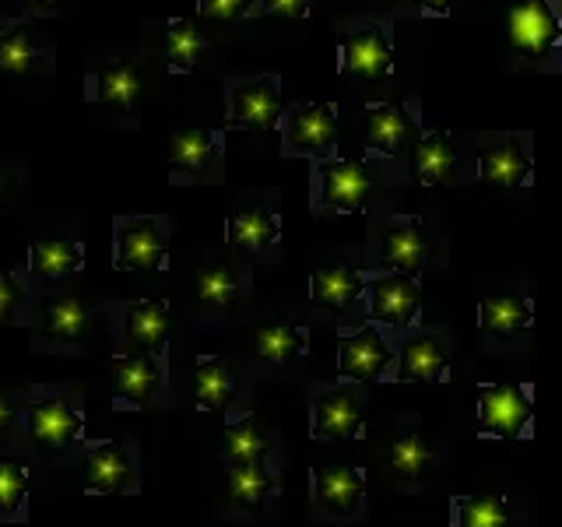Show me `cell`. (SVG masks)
I'll return each instance as SVG.
<instances>
[{
  "mask_svg": "<svg viewBox=\"0 0 562 527\" xmlns=\"http://www.w3.org/2000/svg\"><path fill=\"white\" fill-rule=\"evenodd\" d=\"M531 394L520 383H492L482 391V418L479 433L496 439H517L524 426L531 422Z\"/></svg>",
  "mask_w": 562,
  "mask_h": 527,
  "instance_id": "1",
  "label": "cell"
},
{
  "mask_svg": "<svg viewBox=\"0 0 562 527\" xmlns=\"http://www.w3.org/2000/svg\"><path fill=\"white\" fill-rule=\"evenodd\" d=\"M559 40V22L549 0H509V43L524 57H549Z\"/></svg>",
  "mask_w": 562,
  "mask_h": 527,
  "instance_id": "2",
  "label": "cell"
},
{
  "mask_svg": "<svg viewBox=\"0 0 562 527\" xmlns=\"http://www.w3.org/2000/svg\"><path fill=\"white\" fill-rule=\"evenodd\" d=\"M162 222L155 218H127L116 233V268L120 271H158L166 254Z\"/></svg>",
  "mask_w": 562,
  "mask_h": 527,
  "instance_id": "3",
  "label": "cell"
},
{
  "mask_svg": "<svg viewBox=\"0 0 562 527\" xmlns=\"http://www.w3.org/2000/svg\"><path fill=\"white\" fill-rule=\"evenodd\" d=\"M338 137V120H334V102H306L289 113L285 148L292 155H321Z\"/></svg>",
  "mask_w": 562,
  "mask_h": 527,
  "instance_id": "4",
  "label": "cell"
},
{
  "mask_svg": "<svg viewBox=\"0 0 562 527\" xmlns=\"http://www.w3.org/2000/svg\"><path fill=\"white\" fill-rule=\"evenodd\" d=\"M369 190H373V176L356 158H338V162L321 166V201L327 211L356 215Z\"/></svg>",
  "mask_w": 562,
  "mask_h": 527,
  "instance_id": "5",
  "label": "cell"
},
{
  "mask_svg": "<svg viewBox=\"0 0 562 527\" xmlns=\"http://www.w3.org/2000/svg\"><path fill=\"white\" fill-rule=\"evenodd\" d=\"M362 401L359 391L338 386V391H324L313 404V436L316 439H351L362 426Z\"/></svg>",
  "mask_w": 562,
  "mask_h": 527,
  "instance_id": "6",
  "label": "cell"
},
{
  "mask_svg": "<svg viewBox=\"0 0 562 527\" xmlns=\"http://www.w3.org/2000/svg\"><path fill=\"white\" fill-rule=\"evenodd\" d=\"M362 474L356 468H313V500L316 509H324L330 517H348L356 514L362 503Z\"/></svg>",
  "mask_w": 562,
  "mask_h": 527,
  "instance_id": "7",
  "label": "cell"
},
{
  "mask_svg": "<svg viewBox=\"0 0 562 527\" xmlns=\"http://www.w3.org/2000/svg\"><path fill=\"white\" fill-rule=\"evenodd\" d=\"M345 70L362 81H376L391 70V40L380 25L351 29L345 35Z\"/></svg>",
  "mask_w": 562,
  "mask_h": 527,
  "instance_id": "8",
  "label": "cell"
},
{
  "mask_svg": "<svg viewBox=\"0 0 562 527\" xmlns=\"http://www.w3.org/2000/svg\"><path fill=\"white\" fill-rule=\"evenodd\" d=\"M373 316L391 327H408L412 316L422 303V289L415 285L412 274H380L373 278Z\"/></svg>",
  "mask_w": 562,
  "mask_h": 527,
  "instance_id": "9",
  "label": "cell"
},
{
  "mask_svg": "<svg viewBox=\"0 0 562 527\" xmlns=\"http://www.w3.org/2000/svg\"><path fill=\"white\" fill-rule=\"evenodd\" d=\"M281 116V96L274 78H257V81H239L233 88V120L239 127L254 131H271Z\"/></svg>",
  "mask_w": 562,
  "mask_h": 527,
  "instance_id": "10",
  "label": "cell"
},
{
  "mask_svg": "<svg viewBox=\"0 0 562 527\" xmlns=\"http://www.w3.org/2000/svg\"><path fill=\"white\" fill-rule=\"evenodd\" d=\"M29 422H32V436L43 439V444H49V447L75 444L78 433H81L78 408L70 404V397H60V394L29 404Z\"/></svg>",
  "mask_w": 562,
  "mask_h": 527,
  "instance_id": "11",
  "label": "cell"
},
{
  "mask_svg": "<svg viewBox=\"0 0 562 527\" xmlns=\"http://www.w3.org/2000/svg\"><path fill=\"white\" fill-rule=\"evenodd\" d=\"M380 260H383V268L415 278L422 271V260H426V228H422V222L404 218L391 228H383Z\"/></svg>",
  "mask_w": 562,
  "mask_h": 527,
  "instance_id": "12",
  "label": "cell"
},
{
  "mask_svg": "<svg viewBox=\"0 0 562 527\" xmlns=\"http://www.w3.org/2000/svg\"><path fill=\"white\" fill-rule=\"evenodd\" d=\"M391 362H394L391 348L383 345V338L373 327H362L356 334H348V338H341V373L351 380L373 383Z\"/></svg>",
  "mask_w": 562,
  "mask_h": 527,
  "instance_id": "13",
  "label": "cell"
},
{
  "mask_svg": "<svg viewBox=\"0 0 562 527\" xmlns=\"http://www.w3.org/2000/svg\"><path fill=\"white\" fill-rule=\"evenodd\" d=\"M85 482L92 492H105V496H116L131 485L134 479V461L131 453L123 450L120 444H99L88 450L85 457Z\"/></svg>",
  "mask_w": 562,
  "mask_h": 527,
  "instance_id": "14",
  "label": "cell"
},
{
  "mask_svg": "<svg viewBox=\"0 0 562 527\" xmlns=\"http://www.w3.org/2000/svg\"><path fill=\"white\" fill-rule=\"evenodd\" d=\"M110 373H113V391L120 397H127L131 404H148L158 394V386H162V366H158L151 351L113 359Z\"/></svg>",
  "mask_w": 562,
  "mask_h": 527,
  "instance_id": "15",
  "label": "cell"
},
{
  "mask_svg": "<svg viewBox=\"0 0 562 527\" xmlns=\"http://www.w3.org/2000/svg\"><path fill=\"white\" fill-rule=\"evenodd\" d=\"M166 338H169V310H166L162 299L127 306V324H123V345H127V356L155 351Z\"/></svg>",
  "mask_w": 562,
  "mask_h": 527,
  "instance_id": "16",
  "label": "cell"
},
{
  "mask_svg": "<svg viewBox=\"0 0 562 527\" xmlns=\"http://www.w3.org/2000/svg\"><path fill=\"white\" fill-rule=\"evenodd\" d=\"M447 345L439 334H418V338H408L401 348V383H436L447 369Z\"/></svg>",
  "mask_w": 562,
  "mask_h": 527,
  "instance_id": "17",
  "label": "cell"
},
{
  "mask_svg": "<svg viewBox=\"0 0 562 527\" xmlns=\"http://www.w3.org/2000/svg\"><path fill=\"white\" fill-rule=\"evenodd\" d=\"M479 162H482V180L496 187H520L527 180V172H531V158H527L520 141L514 137L482 148Z\"/></svg>",
  "mask_w": 562,
  "mask_h": 527,
  "instance_id": "18",
  "label": "cell"
},
{
  "mask_svg": "<svg viewBox=\"0 0 562 527\" xmlns=\"http://www.w3.org/2000/svg\"><path fill=\"white\" fill-rule=\"evenodd\" d=\"M366 120H369V145H373L376 152H383V155L404 148V145H408V137L415 134V120L401 102L373 105V110L366 113Z\"/></svg>",
  "mask_w": 562,
  "mask_h": 527,
  "instance_id": "19",
  "label": "cell"
},
{
  "mask_svg": "<svg viewBox=\"0 0 562 527\" xmlns=\"http://www.w3.org/2000/svg\"><path fill=\"white\" fill-rule=\"evenodd\" d=\"M140 88V78L131 64L123 60H105L95 70V99L105 110H120V113H134V96Z\"/></svg>",
  "mask_w": 562,
  "mask_h": 527,
  "instance_id": "20",
  "label": "cell"
},
{
  "mask_svg": "<svg viewBox=\"0 0 562 527\" xmlns=\"http://www.w3.org/2000/svg\"><path fill=\"white\" fill-rule=\"evenodd\" d=\"M412 166H415V176L426 187H443V183H450V176L457 169V155H453L450 137L443 131H432L429 137H422L418 148H415Z\"/></svg>",
  "mask_w": 562,
  "mask_h": 527,
  "instance_id": "21",
  "label": "cell"
},
{
  "mask_svg": "<svg viewBox=\"0 0 562 527\" xmlns=\"http://www.w3.org/2000/svg\"><path fill=\"white\" fill-rule=\"evenodd\" d=\"M531 324V303L520 295H485L482 299V330L492 338H514Z\"/></svg>",
  "mask_w": 562,
  "mask_h": 527,
  "instance_id": "22",
  "label": "cell"
},
{
  "mask_svg": "<svg viewBox=\"0 0 562 527\" xmlns=\"http://www.w3.org/2000/svg\"><path fill=\"white\" fill-rule=\"evenodd\" d=\"M193 397L204 412L225 415L233 404V373H228L225 359H201L198 373H193Z\"/></svg>",
  "mask_w": 562,
  "mask_h": 527,
  "instance_id": "23",
  "label": "cell"
},
{
  "mask_svg": "<svg viewBox=\"0 0 562 527\" xmlns=\"http://www.w3.org/2000/svg\"><path fill=\"white\" fill-rule=\"evenodd\" d=\"M274 236H278V222L271 211H263V208H239L233 211V218H228V243H233L236 250L257 254L268 243H274Z\"/></svg>",
  "mask_w": 562,
  "mask_h": 527,
  "instance_id": "24",
  "label": "cell"
},
{
  "mask_svg": "<svg viewBox=\"0 0 562 527\" xmlns=\"http://www.w3.org/2000/svg\"><path fill=\"white\" fill-rule=\"evenodd\" d=\"M172 166L190 176H204L207 169L218 166V145L207 131H183L169 137Z\"/></svg>",
  "mask_w": 562,
  "mask_h": 527,
  "instance_id": "25",
  "label": "cell"
},
{
  "mask_svg": "<svg viewBox=\"0 0 562 527\" xmlns=\"http://www.w3.org/2000/svg\"><path fill=\"white\" fill-rule=\"evenodd\" d=\"M88 330V306L75 295H57L46 299L43 306V334L57 341H78Z\"/></svg>",
  "mask_w": 562,
  "mask_h": 527,
  "instance_id": "26",
  "label": "cell"
},
{
  "mask_svg": "<svg viewBox=\"0 0 562 527\" xmlns=\"http://www.w3.org/2000/svg\"><path fill=\"white\" fill-rule=\"evenodd\" d=\"M362 278L345 268V264H334V268H321L313 274V303L316 306H330V310H338V306H348L351 299H359L362 292Z\"/></svg>",
  "mask_w": 562,
  "mask_h": 527,
  "instance_id": "27",
  "label": "cell"
},
{
  "mask_svg": "<svg viewBox=\"0 0 562 527\" xmlns=\"http://www.w3.org/2000/svg\"><path fill=\"white\" fill-rule=\"evenodd\" d=\"M81 268V246L75 239H35L32 271L43 278H64Z\"/></svg>",
  "mask_w": 562,
  "mask_h": 527,
  "instance_id": "28",
  "label": "cell"
},
{
  "mask_svg": "<svg viewBox=\"0 0 562 527\" xmlns=\"http://www.w3.org/2000/svg\"><path fill=\"white\" fill-rule=\"evenodd\" d=\"M204 49H207V40H204V32L198 25L187 22V18H180V22H169L162 53H166V60L176 70H190L204 57Z\"/></svg>",
  "mask_w": 562,
  "mask_h": 527,
  "instance_id": "29",
  "label": "cell"
},
{
  "mask_svg": "<svg viewBox=\"0 0 562 527\" xmlns=\"http://www.w3.org/2000/svg\"><path fill=\"white\" fill-rule=\"evenodd\" d=\"M271 489L274 485H271V474L263 471V461H250V464H233V468H228V500H233L236 506L257 509Z\"/></svg>",
  "mask_w": 562,
  "mask_h": 527,
  "instance_id": "30",
  "label": "cell"
},
{
  "mask_svg": "<svg viewBox=\"0 0 562 527\" xmlns=\"http://www.w3.org/2000/svg\"><path fill=\"white\" fill-rule=\"evenodd\" d=\"M254 348L268 362H289L306 348V334L299 324H271L254 334Z\"/></svg>",
  "mask_w": 562,
  "mask_h": 527,
  "instance_id": "31",
  "label": "cell"
},
{
  "mask_svg": "<svg viewBox=\"0 0 562 527\" xmlns=\"http://www.w3.org/2000/svg\"><path fill=\"white\" fill-rule=\"evenodd\" d=\"M243 295V285H239V274L233 268H225V264H211L198 274V299L211 310H228L236 306Z\"/></svg>",
  "mask_w": 562,
  "mask_h": 527,
  "instance_id": "32",
  "label": "cell"
},
{
  "mask_svg": "<svg viewBox=\"0 0 562 527\" xmlns=\"http://www.w3.org/2000/svg\"><path fill=\"white\" fill-rule=\"evenodd\" d=\"M436 464V450L429 439H422L418 433H408V436H401L394 439V447H391V468L397 474H404V479H426L429 468Z\"/></svg>",
  "mask_w": 562,
  "mask_h": 527,
  "instance_id": "33",
  "label": "cell"
},
{
  "mask_svg": "<svg viewBox=\"0 0 562 527\" xmlns=\"http://www.w3.org/2000/svg\"><path fill=\"white\" fill-rule=\"evenodd\" d=\"M225 453L233 457V464L263 461L268 457V436H263V429H257L254 418H243L225 433Z\"/></svg>",
  "mask_w": 562,
  "mask_h": 527,
  "instance_id": "34",
  "label": "cell"
},
{
  "mask_svg": "<svg viewBox=\"0 0 562 527\" xmlns=\"http://www.w3.org/2000/svg\"><path fill=\"white\" fill-rule=\"evenodd\" d=\"M457 524L461 527H503V524H509V506L499 496H464V500H457Z\"/></svg>",
  "mask_w": 562,
  "mask_h": 527,
  "instance_id": "35",
  "label": "cell"
},
{
  "mask_svg": "<svg viewBox=\"0 0 562 527\" xmlns=\"http://www.w3.org/2000/svg\"><path fill=\"white\" fill-rule=\"evenodd\" d=\"M29 492V471L14 461H0V514L11 517L22 509Z\"/></svg>",
  "mask_w": 562,
  "mask_h": 527,
  "instance_id": "36",
  "label": "cell"
},
{
  "mask_svg": "<svg viewBox=\"0 0 562 527\" xmlns=\"http://www.w3.org/2000/svg\"><path fill=\"white\" fill-rule=\"evenodd\" d=\"M35 64V43L29 32H11L4 35V43H0V67L8 70V75H29Z\"/></svg>",
  "mask_w": 562,
  "mask_h": 527,
  "instance_id": "37",
  "label": "cell"
},
{
  "mask_svg": "<svg viewBox=\"0 0 562 527\" xmlns=\"http://www.w3.org/2000/svg\"><path fill=\"white\" fill-rule=\"evenodd\" d=\"M254 8V0H201V14L215 18V22H233V18H243Z\"/></svg>",
  "mask_w": 562,
  "mask_h": 527,
  "instance_id": "38",
  "label": "cell"
},
{
  "mask_svg": "<svg viewBox=\"0 0 562 527\" xmlns=\"http://www.w3.org/2000/svg\"><path fill=\"white\" fill-rule=\"evenodd\" d=\"M18 303H22V289H18L14 274L0 271V324H11L14 321Z\"/></svg>",
  "mask_w": 562,
  "mask_h": 527,
  "instance_id": "39",
  "label": "cell"
},
{
  "mask_svg": "<svg viewBox=\"0 0 562 527\" xmlns=\"http://www.w3.org/2000/svg\"><path fill=\"white\" fill-rule=\"evenodd\" d=\"M310 0H263V8L271 14H285V18H303Z\"/></svg>",
  "mask_w": 562,
  "mask_h": 527,
  "instance_id": "40",
  "label": "cell"
},
{
  "mask_svg": "<svg viewBox=\"0 0 562 527\" xmlns=\"http://www.w3.org/2000/svg\"><path fill=\"white\" fill-rule=\"evenodd\" d=\"M14 418H18V415H14V404H11L4 394H0V439H4V436L14 429Z\"/></svg>",
  "mask_w": 562,
  "mask_h": 527,
  "instance_id": "41",
  "label": "cell"
},
{
  "mask_svg": "<svg viewBox=\"0 0 562 527\" xmlns=\"http://www.w3.org/2000/svg\"><path fill=\"white\" fill-rule=\"evenodd\" d=\"M422 4H429L432 11H447V4H450V0H422Z\"/></svg>",
  "mask_w": 562,
  "mask_h": 527,
  "instance_id": "42",
  "label": "cell"
},
{
  "mask_svg": "<svg viewBox=\"0 0 562 527\" xmlns=\"http://www.w3.org/2000/svg\"><path fill=\"white\" fill-rule=\"evenodd\" d=\"M0 190H4V169H0Z\"/></svg>",
  "mask_w": 562,
  "mask_h": 527,
  "instance_id": "43",
  "label": "cell"
},
{
  "mask_svg": "<svg viewBox=\"0 0 562 527\" xmlns=\"http://www.w3.org/2000/svg\"><path fill=\"white\" fill-rule=\"evenodd\" d=\"M43 4H49V0H43Z\"/></svg>",
  "mask_w": 562,
  "mask_h": 527,
  "instance_id": "44",
  "label": "cell"
}]
</instances>
